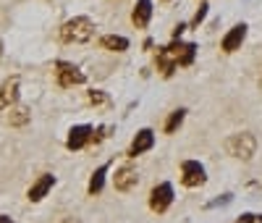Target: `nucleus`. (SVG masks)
<instances>
[{"label": "nucleus", "instance_id": "9", "mask_svg": "<svg viewBox=\"0 0 262 223\" xmlns=\"http://www.w3.org/2000/svg\"><path fill=\"white\" fill-rule=\"evenodd\" d=\"M152 147H155V131L152 129H139L137 137L131 139V147L126 152V158H139V155L149 152Z\"/></svg>", "mask_w": 262, "mask_h": 223}, {"label": "nucleus", "instance_id": "23", "mask_svg": "<svg viewBox=\"0 0 262 223\" xmlns=\"http://www.w3.org/2000/svg\"><path fill=\"white\" fill-rule=\"evenodd\" d=\"M231 199H233V194H223L221 199H212V202H210L207 208H221V205H228V202H231Z\"/></svg>", "mask_w": 262, "mask_h": 223}, {"label": "nucleus", "instance_id": "13", "mask_svg": "<svg viewBox=\"0 0 262 223\" xmlns=\"http://www.w3.org/2000/svg\"><path fill=\"white\" fill-rule=\"evenodd\" d=\"M155 69H158V74L163 76V79H170L173 74H176V58L170 55V50L168 48H158V53H155Z\"/></svg>", "mask_w": 262, "mask_h": 223}, {"label": "nucleus", "instance_id": "8", "mask_svg": "<svg viewBox=\"0 0 262 223\" xmlns=\"http://www.w3.org/2000/svg\"><path fill=\"white\" fill-rule=\"evenodd\" d=\"M170 50V55L176 58V66H191L196 58V42H181V39H173L170 45H165Z\"/></svg>", "mask_w": 262, "mask_h": 223}, {"label": "nucleus", "instance_id": "14", "mask_svg": "<svg viewBox=\"0 0 262 223\" xmlns=\"http://www.w3.org/2000/svg\"><path fill=\"white\" fill-rule=\"evenodd\" d=\"M152 18V0H137L134 11H131V24L137 29H147Z\"/></svg>", "mask_w": 262, "mask_h": 223}, {"label": "nucleus", "instance_id": "25", "mask_svg": "<svg viewBox=\"0 0 262 223\" xmlns=\"http://www.w3.org/2000/svg\"><path fill=\"white\" fill-rule=\"evenodd\" d=\"M0 223H13V218L11 215H0Z\"/></svg>", "mask_w": 262, "mask_h": 223}, {"label": "nucleus", "instance_id": "18", "mask_svg": "<svg viewBox=\"0 0 262 223\" xmlns=\"http://www.w3.org/2000/svg\"><path fill=\"white\" fill-rule=\"evenodd\" d=\"M184 118H186V108H176L173 113L165 118V134H176L179 129H181V124H184Z\"/></svg>", "mask_w": 262, "mask_h": 223}, {"label": "nucleus", "instance_id": "4", "mask_svg": "<svg viewBox=\"0 0 262 223\" xmlns=\"http://www.w3.org/2000/svg\"><path fill=\"white\" fill-rule=\"evenodd\" d=\"M173 197H176L173 184L170 181H160L158 187H152V192H149V210L152 213H165L173 205Z\"/></svg>", "mask_w": 262, "mask_h": 223}, {"label": "nucleus", "instance_id": "10", "mask_svg": "<svg viewBox=\"0 0 262 223\" xmlns=\"http://www.w3.org/2000/svg\"><path fill=\"white\" fill-rule=\"evenodd\" d=\"M137 184H139V173H137V168L134 166H121L118 171H116V176H113V187H116V192H131V189H137Z\"/></svg>", "mask_w": 262, "mask_h": 223}, {"label": "nucleus", "instance_id": "17", "mask_svg": "<svg viewBox=\"0 0 262 223\" xmlns=\"http://www.w3.org/2000/svg\"><path fill=\"white\" fill-rule=\"evenodd\" d=\"M107 171H111V163H102L92 176H90V184H86V192H90L92 197L95 194H100L102 192V187H105V176H107Z\"/></svg>", "mask_w": 262, "mask_h": 223}, {"label": "nucleus", "instance_id": "12", "mask_svg": "<svg viewBox=\"0 0 262 223\" xmlns=\"http://www.w3.org/2000/svg\"><path fill=\"white\" fill-rule=\"evenodd\" d=\"M18 87H21L18 76H8L0 84V110H11L18 103Z\"/></svg>", "mask_w": 262, "mask_h": 223}, {"label": "nucleus", "instance_id": "11", "mask_svg": "<svg viewBox=\"0 0 262 223\" xmlns=\"http://www.w3.org/2000/svg\"><path fill=\"white\" fill-rule=\"evenodd\" d=\"M53 187H55V176L53 173H42L37 181L27 189V199L29 202H42V199L53 192Z\"/></svg>", "mask_w": 262, "mask_h": 223}, {"label": "nucleus", "instance_id": "26", "mask_svg": "<svg viewBox=\"0 0 262 223\" xmlns=\"http://www.w3.org/2000/svg\"><path fill=\"white\" fill-rule=\"evenodd\" d=\"M63 223H81V220H74V218H66Z\"/></svg>", "mask_w": 262, "mask_h": 223}, {"label": "nucleus", "instance_id": "16", "mask_svg": "<svg viewBox=\"0 0 262 223\" xmlns=\"http://www.w3.org/2000/svg\"><path fill=\"white\" fill-rule=\"evenodd\" d=\"M29 121H32V110H29V108H24V105H13V108H11V113H8V126L24 129Z\"/></svg>", "mask_w": 262, "mask_h": 223}, {"label": "nucleus", "instance_id": "6", "mask_svg": "<svg viewBox=\"0 0 262 223\" xmlns=\"http://www.w3.org/2000/svg\"><path fill=\"white\" fill-rule=\"evenodd\" d=\"M92 134H95V126H90V124H76V126L69 129L66 147H69L71 152H79V150H84V147H90Z\"/></svg>", "mask_w": 262, "mask_h": 223}, {"label": "nucleus", "instance_id": "22", "mask_svg": "<svg viewBox=\"0 0 262 223\" xmlns=\"http://www.w3.org/2000/svg\"><path fill=\"white\" fill-rule=\"evenodd\" d=\"M186 29H189V24H184V21H179V24L173 27V32H170V34H173V39H181V34H184Z\"/></svg>", "mask_w": 262, "mask_h": 223}, {"label": "nucleus", "instance_id": "1", "mask_svg": "<svg viewBox=\"0 0 262 223\" xmlns=\"http://www.w3.org/2000/svg\"><path fill=\"white\" fill-rule=\"evenodd\" d=\"M95 21L90 16H74L69 21H63L60 29H58V37L60 42L66 45H84V42H90L95 37Z\"/></svg>", "mask_w": 262, "mask_h": 223}, {"label": "nucleus", "instance_id": "21", "mask_svg": "<svg viewBox=\"0 0 262 223\" xmlns=\"http://www.w3.org/2000/svg\"><path fill=\"white\" fill-rule=\"evenodd\" d=\"M111 131H113V126H97L95 134H92V142H90V145H100V142H105L107 137H111Z\"/></svg>", "mask_w": 262, "mask_h": 223}, {"label": "nucleus", "instance_id": "15", "mask_svg": "<svg viewBox=\"0 0 262 223\" xmlns=\"http://www.w3.org/2000/svg\"><path fill=\"white\" fill-rule=\"evenodd\" d=\"M100 48L102 50H107V53H126L128 50V37H123V34H102L100 39Z\"/></svg>", "mask_w": 262, "mask_h": 223}, {"label": "nucleus", "instance_id": "20", "mask_svg": "<svg viewBox=\"0 0 262 223\" xmlns=\"http://www.w3.org/2000/svg\"><path fill=\"white\" fill-rule=\"evenodd\" d=\"M207 13H210V6H207L205 0H202V3H200V8H196V13H194V18L189 21V29H200V27L205 24Z\"/></svg>", "mask_w": 262, "mask_h": 223}, {"label": "nucleus", "instance_id": "24", "mask_svg": "<svg viewBox=\"0 0 262 223\" xmlns=\"http://www.w3.org/2000/svg\"><path fill=\"white\" fill-rule=\"evenodd\" d=\"M233 223H257V215H252V213H244V215H238Z\"/></svg>", "mask_w": 262, "mask_h": 223}, {"label": "nucleus", "instance_id": "7", "mask_svg": "<svg viewBox=\"0 0 262 223\" xmlns=\"http://www.w3.org/2000/svg\"><path fill=\"white\" fill-rule=\"evenodd\" d=\"M247 32H249V27L244 24H233L226 34H223V39H221V50L223 53H236V50H242V45H244V39H247Z\"/></svg>", "mask_w": 262, "mask_h": 223}, {"label": "nucleus", "instance_id": "3", "mask_svg": "<svg viewBox=\"0 0 262 223\" xmlns=\"http://www.w3.org/2000/svg\"><path fill=\"white\" fill-rule=\"evenodd\" d=\"M53 71H55V82H58V87H63V89H71V87H79V84L86 82L84 71L79 69V66H74L71 60H55Z\"/></svg>", "mask_w": 262, "mask_h": 223}, {"label": "nucleus", "instance_id": "5", "mask_svg": "<svg viewBox=\"0 0 262 223\" xmlns=\"http://www.w3.org/2000/svg\"><path fill=\"white\" fill-rule=\"evenodd\" d=\"M207 181V173H205V166L200 160H184L181 163V184L186 189H196Z\"/></svg>", "mask_w": 262, "mask_h": 223}, {"label": "nucleus", "instance_id": "2", "mask_svg": "<svg viewBox=\"0 0 262 223\" xmlns=\"http://www.w3.org/2000/svg\"><path fill=\"white\" fill-rule=\"evenodd\" d=\"M226 152L236 160H252L254 152H257V139L252 131H238V134H231L226 139Z\"/></svg>", "mask_w": 262, "mask_h": 223}, {"label": "nucleus", "instance_id": "19", "mask_svg": "<svg viewBox=\"0 0 262 223\" xmlns=\"http://www.w3.org/2000/svg\"><path fill=\"white\" fill-rule=\"evenodd\" d=\"M86 100H90V105H95V108H107L113 103L105 89H90V92H86Z\"/></svg>", "mask_w": 262, "mask_h": 223}, {"label": "nucleus", "instance_id": "27", "mask_svg": "<svg viewBox=\"0 0 262 223\" xmlns=\"http://www.w3.org/2000/svg\"><path fill=\"white\" fill-rule=\"evenodd\" d=\"M163 3H170V0H163Z\"/></svg>", "mask_w": 262, "mask_h": 223}]
</instances>
